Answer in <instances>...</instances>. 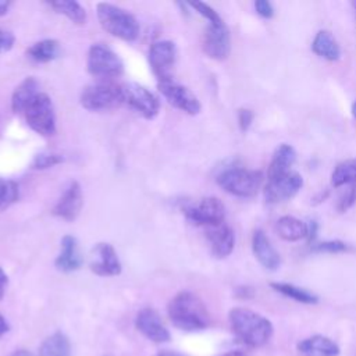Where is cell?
<instances>
[{
  "label": "cell",
  "instance_id": "40",
  "mask_svg": "<svg viewBox=\"0 0 356 356\" xmlns=\"http://www.w3.org/2000/svg\"><path fill=\"white\" fill-rule=\"evenodd\" d=\"M8 8H10V1L0 0V17L6 15L8 13Z\"/></svg>",
  "mask_w": 356,
  "mask_h": 356
},
{
  "label": "cell",
  "instance_id": "44",
  "mask_svg": "<svg viewBox=\"0 0 356 356\" xmlns=\"http://www.w3.org/2000/svg\"><path fill=\"white\" fill-rule=\"evenodd\" d=\"M157 356H182L177 352H171V350H164V352H160Z\"/></svg>",
  "mask_w": 356,
  "mask_h": 356
},
{
  "label": "cell",
  "instance_id": "5",
  "mask_svg": "<svg viewBox=\"0 0 356 356\" xmlns=\"http://www.w3.org/2000/svg\"><path fill=\"white\" fill-rule=\"evenodd\" d=\"M79 102L88 111H106L124 104L122 86L110 81H100L83 88Z\"/></svg>",
  "mask_w": 356,
  "mask_h": 356
},
{
  "label": "cell",
  "instance_id": "32",
  "mask_svg": "<svg viewBox=\"0 0 356 356\" xmlns=\"http://www.w3.org/2000/svg\"><path fill=\"white\" fill-rule=\"evenodd\" d=\"M64 159L60 154L56 153H40L35 156V160L32 163V167L36 170H46L50 167H54L60 163H63Z\"/></svg>",
  "mask_w": 356,
  "mask_h": 356
},
{
  "label": "cell",
  "instance_id": "23",
  "mask_svg": "<svg viewBox=\"0 0 356 356\" xmlns=\"http://www.w3.org/2000/svg\"><path fill=\"white\" fill-rule=\"evenodd\" d=\"M277 234L288 242H296L307 236V224L293 216H282L275 222Z\"/></svg>",
  "mask_w": 356,
  "mask_h": 356
},
{
  "label": "cell",
  "instance_id": "24",
  "mask_svg": "<svg viewBox=\"0 0 356 356\" xmlns=\"http://www.w3.org/2000/svg\"><path fill=\"white\" fill-rule=\"evenodd\" d=\"M39 83L33 76L25 78L14 90L13 97H11V108L14 113L22 114L28 103L33 99L35 95L39 93L38 90Z\"/></svg>",
  "mask_w": 356,
  "mask_h": 356
},
{
  "label": "cell",
  "instance_id": "27",
  "mask_svg": "<svg viewBox=\"0 0 356 356\" xmlns=\"http://www.w3.org/2000/svg\"><path fill=\"white\" fill-rule=\"evenodd\" d=\"M54 11L58 14L65 15L70 21L74 24L82 25L86 22V11L85 8L74 0H57V1H49L47 3Z\"/></svg>",
  "mask_w": 356,
  "mask_h": 356
},
{
  "label": "cell",
  "instance_id": "22",
  "mask_svg": "<svg viewBox=\"0 0 356 356\" xmlns=\"http://www.w3.org/2000/svg\"><path fill=\"white\" fill-rule=\"evenodd\" d=\"M312 50L318 57H323L328 61H337L341 57V47L334 35L327 29H321L316 33L312 42Z\"/></svg>",
  "mask_w": 356,
  "mask_h": 356
},
{
  "label": "cell",
  "instance_id": "39",
  "mask_svg": "<svg viewBox=\"0 0 356 356\" xmlns=\"http://www.w3.org/2000/svg\"><path fill=\"white\" fill-rule=\"evenodd\" d=\"M6 286H7V275H6L4 270L0 267V299H1L3 295H4Z\"/></svg>",
  "mask_w": 356,
  "mask_h": 356
},
{
  "label": "cell",
  "instance_id": "20",
  "mask_svg": "<svg viewBox=\"0 0 356 356\" xmlns=\"http://www.w3.org/2000/svg\"><path fill=\"white\" fill-rule=\"evenodd\" d=\"M300 356H338V345L324 335H313L298 343Z\"/></svg>",
  "mask_w": 356,
  "mask_h": 356
},
{
  "label": "cell",
  "instance_id": "16",
  "mask_svg": "<svg viewBox=\"0 0 356 356\" xmlns=\"http://www.w3.org/2000/svg\"><path fill=\"white\" fill-rule=\"evenodd\" d=\"M136 328L153 342H167L170 339V332L164 327L159 313L150 307L142 309L136 316Z\"/></svg>",
  "mask_w": 356,
  "mask_h": 356
},
{
  "label": "cell",
  "instance_id": "35",
  "mask_svg": "<svg viewBox=\"0 0 356 356\" xmlns=\"http://www.w3.org/2000/svg\"><path fill=\"white\" fill-rule=\"evenodd\" d=\"M254 118V113L250 108H239L238 110V125L242 132H246Z\"/></svg>",
  "mask_w": 356,
  "mask_h": 356
},
{
  "label": "cell",
  "instance_id": "14",
  "mask_svg": "<svg viewBox=\"0 0 356 356\" xmlns=\"http://www.w3.org/2000/svg\"><path fill=\"white\" fill-rule=\"evenodd\" d=\"M90 270L100 277H114L121 273V263L113 245L102 242L92 249Z\"/></svg>",
  "mask_w": 356,
  "mask_h": 356
},
{
  "label": "cell",
  "instance_id": "1",
  "mask_svg": "<svg viewBox=\"0 0 356 356\" xmlns=\"http://www.w3.org/2000/svg\"><path fill=\"white\" fill-rule=\"evenodd\" d=\"M228 318L234 335L248 346H263L273 335L271 321L250 309L234 307Z\"/></svg>",
  "mask_w": 356,
  "mask_h": 356
},
{
  "label": "cell",
  "instance_id": "7",
  "mask_svg": "<svg viewBox=\"0 0 356 356\" xmlns=\"http://www.w3.org/2000/svg\"><path fill=\"white\" fill-rule=\"evenodd\" d=\"M86 67L90 75L100 79L117 78L124 72L121 58L103 43H95L89 47Z\"/></svg>",
  "mask_w": 356,
  "mask_h": 356
},
{
  "label": "cell",
  "instance_id": "29",
  "mask_svg": "<svg viewBox=\"0 0 356 356\" xmlns=\"http://www.w3.org/2000/svg\"><path fill=\"white\" fill-rule=\"evenodd\" d=\"M270 285H271V288L275 289L277 292H280V293H282L284 296H288V298H291V299H293V300H296V302L306 303V305H314V303L318 302V298H317L314 293H312V292H309V291H306V289H303V288H299V286H296V285H293V284H288V282H271Z\"/></svg>",
  "mask_w": 356,
  "mask_h": 356
},
{
  "label": "cell",
  "instance_id": "36",
  "mask_svg": "<svg viewBox=\"0 0 356 356\" xmlns=\"http://www.w3.org/2000/svg\"><path fill=\"white\" fill-rule=\"evenodd\" d=\"M254 8H256V13L263 18H273L274 17V7L267 0H257L254 3Z\"/></svg>",
  "mask_w": 356,
  "mask_h": 356
},
{
  "label": "cell",
  "instance_id": "6",
  "mask_svg": "<svg viewBox=\"0 0 356 356\" xmlns=\"http://www.w3.org/2000/svg\"><path fill=\"white\" fill-rule=\"evenodd\" d=\"M26 124L36 134L42 136H51L56 134V114L51 99L39 92L33 96V99L28 103L24 113Z\"/></svg>",
  "mask_w": 356,
  "mask_h": 356
},
{
  "label": "cell",
  "instance_id": "47",
  "mask_svg": "<svg viewBox=\"0 0 356 356\" xmlns=\"http://www.w3.org/2000/svg\"><path fill=\"white\" fill-rule=\"evenodd\" d=\"M352 6L356 8V1H352Z\"/></svg>",
  "mask_w": 356,
  "mask_h": 356
},
{
  "label": "cell",
  "instance_id": "28",
  "mask_svg": "<svg viewBox=\"0 0 356 356\" xmlns=\"http://www.w3.org/2000/svg\"><path fill=\"white\" fill-rule=\"evenodd\" d=\"M331 185L335 188L356 185V159H349L337 164L331 174Z\"/></svg>",
  "mask_w": 356,
  "mask_h": 356
},
{
  "label": "cell",
  "instance_id": "41",
  "mask_svg": "<svg viewBox=\"0 0 356 356\" xmlns=\"http://www.w3.org/2000/svg\"><path fill=\"white\" fill-rule=\"evenodd\" d=\"M7 331H8V324H7L6 318L0 314V337H1L4 332H7Z\"/></svg>",
  "mask_w": 356,
  "mask_h": 356
},
{
  "label": "cell",
  "instance_id": "38",
  "mask_svg": "<svg viewBox=\"0 0 356 356\" xmlns=\"http://www.w3.org/2000/svg\"><path fill=\"white\" fill-rule=\"evenodd\" d=\"M316 234H317V222L314 220H312L307 224V236L306 238L309 239V242H312L316 238Z\"/></svg>",
  "mask_w": 356,
  "mask_h": 356
},
{
  "label": "cell",
  "instance_id": "15",
  "mask_svg": "<svg viewBox=\"0 0 356 356\" xmlns=\"http://www.w3.org/2000/svg\"><path fill=\"white\" fill-rule=\"evenodd\" d=\"M82 206H83L82 188L76 181H74L68 185L63 196L56 203L53 209V214L65 221H74L79 216Z\"/></svg>",
  "mask_w": 356,
  "mask_h": 356
},
{
  "label": "cell",
  "instance_id": "45",
  "mask_svg": "<svg viewBox=\"0 0 356 356\" xmlns=\"http://www.w3.org/2000/svg\"><path fill=\"white\" fill-rule=\"evenodd\" d=\"M222 356H248V355L243 353V352H239V350H232V352H228V353H225Z\"/></svg>",
  "mask_w": 356,
  "mask_h": 356
},
{
  "label": "cell",
  "instance_id": "18",
  "mask_svg": "<svg viewBox=\"0 0 356 356\" xmlns=\"http://www.w3.org/2000/svg\"><path fill=\"white\" fill-rule=\"evenodd\" d=\"M252 250L257 261L267 270H277L281 264V256L271 245L268 236L261 231L256 229L252 236Z\"/></svg>",
  "mask_w": 356,
  "mask_h": 356
},
{
  "label": "cell",
  "instance_id": "43",
  "mask_svg": "<svg viewBox=\"0 0 356 356\" xmlns=\"http://www.w3.org/2000/svg\"><path fill=\"white\" fill-rule=\"evenodd\" d=\"M327 196H328V191H325L324 193H323V192H321V193H318V195L314 197V200H316L314 203H320V202H323Z\"/></svg>",
  "mask_w": 356,
  "mask_h": 356
},
{
  "label": "cell",
  "instance_id": "11",
  "mask_svg": "<svg viewBox=\"0 0 356 356\" xmlns=\"http://www.w3.org/2000/svg\"><path fill=\"white\" fill-rule=\"evenodd\" d=\"M303 186V178L296 171L268 178L264 186V199L270 204H277L292 199Z\"/></svg>",
  "mask_w": 356,
  "mask_h": 356
},
{
  "label": "cell",
  "instance_id": "9",
  "mask_svg": "<svg viewBox=\"0 0 356 356\" xmlns=\"http://www.w3.org/2000/svg\"><path fill=\"white\" fill-rule=\"evenodd\" d=\"M121 86L124 104L131 107L146 120H153L159 114L160 100L147 88L139 83H124Z\"/></svg>",
  "mask_w": 356,
  "mask_h": 356
},
{
  "label": "cell",
  "instance_id": "19",
  "mask_svg": "<svg viewBox=\"0 0 356 356\" xmlns=\"http://www.w3.org/2000/svg\"><path fill=\"white\" fill-rule=\"evenodd\" d=\"M83 259L79 252L78 241L72 235H65L61 239V250L54 260L57 270L63 273H72L81 268Z\"/></svg>",
  "mask_w": 356,
  "mask_h": 356
},
{
  "label": "cell",
  "instance_id": "46",
  "mask_svg": "<svg viewBox=\"0 0 356 356\" xmlns=\"http://www.w3.org/2000/svg\"><path fill=\"white\" fill-rule=\"evenodd\" d=\"M352 114H353V117L356 118V102L352 104Z\"/></svg>",
  "mask_w": 356,
  "mask_h": 356
},
{
  "label": "cell",
  "instance_id": "8",
  "mask_svg": "<svg viewBox=\"0 0 356 356\" xmlns=\"http://www.w3.org/2000/svg\"><path fill=\"white\" fill-rule=\"evenodd\" d=\"M184 214L188 221L200 227H217L224 224L225 206L216 196H207L200 199L197 203L186 206Z\"/></svg>",
  "mask_w": 356,
  "mask_h": 356
},
{
  "label": "cell",
  "instance_id": "31",
  "mask_svg": "<svg viewBox=\"0 0 356 356\" xmlns=\"http://www.w3.org/2000/svg\"><path fill=\"white\" fill-rule=\"evenodd\" d=\"M349 249H350L349 245H346L345 242H342L339 239L324 241V242L312 245V252H317V253H342Z\"/></svg>",
  "mask_w": 356,
  "mask_h": 356
},
{
  "label": "cell",
  "instance_id": "3",
  "mask_svg": "<svg viewBox=\"0 0 356 356\" xmlns=\"http://www.w3.org/2000/svg\"><path fill=\"white\" fill-rule=\"evenodd\" d=\"M96 14L102 28L110 35L125 42H134L139 36V22L127 10L110 3H97Z\"/></svg>",
  "mask_w": 356,
  "mask_h": 356
},
{
  "label": "cell",
  "instance_id": "17",
  "mask_svg": "<svg viewBox=\"0 0 356 356\" xmlns=\"http://www.w3.org/2000/svg\"><path fill=\"white\" fill-rule=\"evenodd\" d=\"M206 236L214 257L224 259L229 256L235 246V234L227 224L210 227L206 229Z\"/></svg>",
  "mask_w": 356,
  "mask_h": 356
},
{
  "label": "cell",
  "instance_id": "12",
  "mask_svg": "<svg viewBox=\"0 0 356 356\" xmlns=\"http://www.w3.org/2000/svg\"><path fill=\"white\" fill-rule=\"evenodd\" d=\"M157 88L161 92V95L164 96V99L175 108H178L189 115H196L200 113L202 104H200L199 99L186 86H184L178 82H174V79H171V81L159 82Z\"/></svg>",
  "mask_w": 356,
  "mask_h": 356
},
{
  "label": "cell",
  "instance_id": "34",
  "mask_svg": "<svg viewBox=\"0 0 356 356\" xmlns=\"http://www.w3.org/2000/svg\"><path fill=\"white\" fill-rule=\"evenodd\" d=\"M356 202V185H350V188L339 197L337 209L339 213H345L348 209H350Z\"/></svg>",
  "mask_w": 356,
  "mask_h": 356
},
{
  "label": "cell",
  "instance_id": "13",
  "mask_svg": "<svg viewBox=\"0 0 356 356\" xmlns=\"http://www.w3.org/2000/svg\"><path fill=\"white\" fill-rule=\"evenodd\" d=\"M203 51L213 60H225L231 51V36L225 24H209L203 33Z\"/></svg>",
  "mask_w": 356,
  "mask_h": 356
},
{
  "label": "cell",
  "instance_id": "26",
  "mask_svg": "<svg viewBox=\"0 0 356 356\" xmlns=\"http://www.w3.org/2000/svg\"><path fill=\"white\" fill-rule=\"evenodd\" d=\"M71 346L68 338L63 332H54L47 337L39 349V356H70Z\"/></svg>",
  "mask_w": 356,
  "mask_h": 356
},
{
  "label": "cell",
  "instance_id": "2",
  "mask_svg": "<svg viewBox=\"0 0 356 356\" xmlns=\"http://www.w3.org/2000/svg\"><path fill=\"white\" fill-rule=\"evenodd\" d=\"M168 316L175 327L185 331L203 330L210 324V316L204 303L189 291H182L171 299Z\"/></svg>",
  "mask_w": 356,
  "mask_h": 356
},
{
  "label": "cell",
  "instance_id": "21",
  "mask_svg": "<svg viewBox=\"0 0 356 356\" xmlns=\"http://www.w3.org/2000/svg\"><path fill=\"white\" fill-rule=\"evenodd\" d=\"M295 160H296L295 149L288 143H281L273 154V159L268 165L267 177L274 178L292 171L291 167L293 165Z\"/></svg>",
  "mask_w": 356,
  "mask_h": 356
},
{
  "label": "cell",
  "instance_id": "30",
  "mask_svg": "<svg viewBox=\"0 0 356 356\" xmlns=\"http://www.w3.org/2000/svg\"><path fill=\"white\" fill-rule=\"evenodd\" d=\"M19 197L18 184L11 179H0V210H6Z\"/></svg>",
  "mask_w": 356,
  "mask_h": 356
},
{
  "label": "cell",
  "instance_id": "33",
  "mask_svg": "<svg viewBox=\"0 0 356 356\" xmlns=\"http://www.w3.org/2000/svg\"><path fill=\"white\" fill-rule=\"evenodd\" d=\"M189 6L192 7V8H195L202 17H204L207 21H209V24H222L224 21H222V18L220 17V14L213 8V7H210L209 4H206V3H202V1H192V3H189Z\"/></svg>",
  "mask_w": 356,
  "mask_h": 356
},
{
  "label": "cell",
  "instance_id": "4",
  "mask_svg": "<svg viewBox=\"0 0 356 356\" xmlns=\"http://www.w3.org/2000/svg\"><path fill=\"white\" fill-rule=\"evenodd\" d=\"M263 182L261 171L243 167H229L217 175V184L228 193L238 197L254 196Z\"/></svg>",
  "mask_w": 356,
  "mask_h": 356
},
{
  "label": "cell",
  "instance_id": "37",
  "mask_svg": "<svg viewBox=\"0 0 356 356\" xmlns=\"http://www.w3.org/2000/svg\"><path fill=\"white\" fill-rule=\"evenodd\" d=\"M15 42V36L4 29H0V53H6L13 49Z\"/></svg>",
  "mask_w": 356,
  "mask_h": 356
},
{
  "label": "cell",
  "instance_id": "42",
  "mask_svg": "<svg viewBox=\"0 0 356 356\" xmlns=\"http://www.w3.org/2000/svg\"><path fill=\"white\" fill-rule=\"evenodd\" d=\"M11 356H35L32 352H28V350H24V349H21V350H17L15 353H13Z\"/></svg>",
  "mask_w": 356,
  "mask_h": 356
},
{
  "label": "cell",
  "instance_id": "10",
  "mask_svg": "<svg viewBox=\"0 0 356 356\" xmlns=\"http://www.w3.org/2000/svg\"><path fill=\"white\" fill-rule=\"evenodd\" d=\"M177 63V47L171 40H159L150 46L149 64L159 82L171 81Z\"/></svg>",
  "mask_w": 356,
  "mask_h": 356
},
{
  "label": "cell",
  "instance_id": "25",
  "mask_svg": "<svg viewBox=\"0 0 356 356\" xmlns=\"http://www.w3.org/2000/svg\"><path fill=\"white\" fill-rule=\"evenodd\" d=\"M60 54V43L54 39H43L28 49V56L36 63H49Z\"/></svg>",
  "mask_w": 356,
  "mask_h": 356
}]
</instances>
